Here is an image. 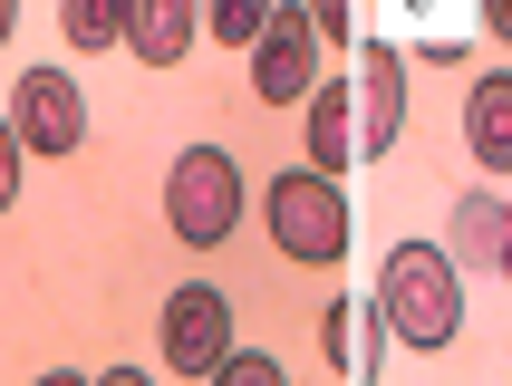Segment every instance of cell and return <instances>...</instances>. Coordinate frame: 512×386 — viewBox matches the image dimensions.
I'll return each mask as SVG.
<instances>
[{
	"instance_id": "obj_4",
	"label": "cell",
	"mask_w": 512,
	"mask_h": 386,
	"mask_svg": "<svg viewBox=\"0 0 512 386\" xmlns=\"http://www.w3.org/2000/svg\"><path fill=\"white\" fill-rule=\"evenodd\" d=\"M10 136H20V155H78L87 145V97L68 68H20V87H10Z\"/></svg>"
},
{
	"instance_id": "obj_18",
	"label": "cell",
	"mask_w": 512,
	"mask_h": 386,
	"mask_svg": "<svg viewBox=\"0 0 512 386\" xmlns=\"http://www.w3.org/2000/svg\"><path fill=\"white\" fill-rule=\"evenodd\" d=\"M87 386H155L145 367H107V377H87Z\"/></svg>"
},
{
	"instance_id": "obj_20",
	"label": "cell",
	"mask_w": 512,
	"mask_h": 386,
	"mask_svg": "<svg viewBox=\"0 0 512 386\" xmlns=\"http://www.w3.org/2000/svg\"><path fill=\"white\" fill-rule=\"evenodd\" d=\"M484 29H493V39H512V0H493V10H484Z\"/></svg>"
},
{
	"instance_id": "obj_11",
	"label": "cell",
	"mask_w": 512,
	"mask_h": 386,
	"mask_svg": "<svg viewBox=\"0 0 512 386\" xmlns=\"http://www.w3.org/2000/svg\"><path fill=\"white\" fill-rule=\"evenodd\" d=\"M493 251H503V193H455V242H445V261L474 271Z\"/></svg>"
},
{
	"instance_id": "obj_9",
	"label": "cell",
	"mask_w": 512,
	"mask_h": 386,
	"mask_svg": "<svg viewBox=\"0 0 512 386\" xmlns=\"http://www.w3.org/2000/svg\"><path fill=\"white\" fill-rule=\"evenodd\" d=\"M464 155L484 174H512V68H484L464 87Z\"/></svg>"
},
{
	"instance_id": "obj_22",
	"label": "cell",
	"mask_w": 512,
	"mask_h": 386,
	"mask_svg": "<svg viewBox=\"0 0 512 386\" xmlns=\"http://www.w3.org/2000/svg\"><path fill=\"white\" fill-rule=\"evenodd\" d=\"M10 29H20V10H10V0H0V39H10Z\"/></svg>"
},
{
	"instance_id": "obj_7",
	"label": "cell",
	"mask_w": 512,
	"mask_h": 386,
	"mask_svg": "<svg viewBox=\"0 0 512 386\" xmlns=\"http://www.w3.org/2000/svg\"><path fill=\"white\" fill-rule=\"evenodd\" d=\"M406 136V49L397 39H358V165Z\"/></svg>"
},
{
	"instance_id": "obj_13",
	"label": "cell",
	"mask_w": 512,
	"mask_h": 386,
	"mask_svg": "<svg viewBox=\"0 0 512 386\" xmlns=\"http://www.w3.org/2000/svg\"><path fill=\"white\" fill-rule=\"evenodd\" d=\"M58 29H68L78 49H126V0H68Z\"/></svg>"
},
{
	"instance_id": "obj_2",
	"label": "cell",
	"mask_w": 512,
	"mask_h": 386,
	"mask_svg": "<svg viewBox=\"0 0 512 386\" xmlns=\"http://www.w3.org/2000/svg\"><path fill=\"white\" fill-rule=\"evenodd\" d=\"M242 203H252V184H242V155L232 145H184L165 174V232L184 251H223L232 232H242Z\"/></svg>"
},
{
	"instance_id": "obj_10",
	"label": "cell",
	"mask_w": 512,
	"mask_h": 386,
	"mask_svg": "<svg viewBox=\"0 0 512 386\" xmlns=\"http://www.w3.org/2000/svg\"><path fill=\"white\" fill-rule=\"evenodd\" d=\"M194 29H203V10H184V0H136L126 10V49L145 68H174V58L194 49Z\"/></svg>"
},
{
	"instance_id": "obj_21",
	"label": "cell",
	"mask_w": 512,
	"mask_h": 386,
	"mask_svg": "<svg viewBox=\"0 0 512 386\" xmlns=\"http://www.w3.org/2000/svg\"><path fill=\"white\" fill-rule=\"evenodd\" d=\"M29 386H87V377H78V367H49V377H29Z\"/></svg>"
},
{
	"instance_id": "obj_14",
	"label": "cell",
	"mask_w": 512,
	"mask_h": 386,
	"mask_svg": "<svg viewBox=\"0 0 512 386\" xmlns=\"http://www.w3.org/2000/svg\"><path fill=\"white\" fill-rule=\"evenodd\" d=\"M281 0H223V10H203V29L223 39V49H261V29H271Z\"/></svg>"
},
{
	"instance_id": "obj_15",
	"label": "cell",
	"mask_w": 512,
	"mask_h": 386,
	"mask_svg": "<svg viewBox=\"0 0 512 386\" xmlns=\"http://www.w3.org/2000/svg\"><path fill=\"white\" fill-rule=\"evenodd\" d=\"M203 386H290V367H281V358H261V348H232V358L213 367Z\"/></svg>"
},
{
	"instance_id": "obj_5",
	"label": "cell",
	"mask_w": 512,
	"mask_h": 386,
	"mask_svg": "<svg viewBox=\"0 0 512 386\" xmlns=\"http://www.w3.org/2000/svg\"><path fill=\"white\" fill-rule=\"evenodd\" d=\"M155 348H165L174 377H213V367L232 358V300L213 290V280H184L165 300V329H155Z\"/></svg>"
},
{
	"instance_id": "obj_19",
	"label": "cell",
	"mask_w": 512,
	"mask_h": 386,
	"mask_svg": "<svg viewBox=\"0 0 512 386\" xmlns=\"http://www.w3.org/2000/svg\"><path fill=\"white\" fill-rule=\"evenodd\" d=\"M493 271L512 280V193H503V251H493Z\"/></svg>"
},
{
	"instance_id": "obj_3",
	"label": "cell",
	"mask_w": 512,
	"mask_h": 386,
	"mask_svg": "<svg viewBox=\"0 0 512 386\" xmlns=\"http://www.w3.org/2000/svg\"><path fill=\"white\" fill-rule=\"evenodd\" d=\"M261 213H271V242H281V261H310V271H329L348 251V193L329 184V174L290 165L281 184L261 193Z\"/></svg>"
},
{
	"instance_id": "obj_16",
	"label": "cell",
	"mask_w": 512,
	"mask_h": 386,
	"mask_svg": "<svg viewBox=\"0 0 512 386\" xmlns=\"http://www.w3.org/2000/svg\"><path fill=\"white\" fill-rule=\"evenodd\" d=\"M300 10H310V39H319V49L358 39V10H348V0H300Z\"/></svg>"
},
{
	"instance_id": "obj_8",
	"label": "cell",
	"mask_w": 512,
	"mask_h": 386,
	"mask_svg": "<svg viewBox=\"0 0 512 386\" xmlns=\"http://www.w3.org/2000/svg\"><path fill=\"white\" fill-rule=\"evenodd\" d=\"M300 126H310V155H300V165L339 184V174L358 165V87H348V78H319L310 107H300Z\"/></svg>"
},
{
	"instance_id": "obj_1",
	"label": "cell",
	"mask_w": 512,
	"mask_h": 386,
	"mask_svg": "<svg viewBox=\"0 0 512 386\" xmlns=\"http://www.w3.org/2000/svg\"><path fill=\"white\" fill-rule=\"evenodd\" d=\"M397 348H455L464 338V271L445 261V242H397L387 280L368 290Z\"/></svg>"
},
{
	"instance_id": "obj_6",
	"label": "cell",
	"mask_w": 512,
	"mask_h": 386,
	"mask_svg": "<svg viewBox=\"0 0 512 386\" xmlns=\"http://www.w3.org/2000/svg\"><path fill=\"white\" fill-rule=\"evenodd\" d=\"M310 87H319L310 10H300V0H281V10H271V29H261V49H252V97H261V107H310Z\"/></svg>"
},
{
	"instance_id": "obj_12",
	"label": "cell",
	"mask_w": 512,
	"mask_h": 386,
	"mask_svg": "<svg viewBox=\"0 0 512 386\" xmlns=\"http://www.w3.org/2000/svg\"><path fill=\"white\" fill-rule=\"evenodd\" d=\"M368 319H377L368 300H329V329H319V338H329V367H339V377H358V386H368V348H358V338H368Z\"/></svg>"
},
{
	"instance_id": "obj_17",
	"label": "cell",
	"mask_w": 512,
	"mask_h": 386,
	"mask_svg": "<svg viewBox=\"0 0 512 386\" xmlns=\"http://www.w3.org/2000/svg\"><path fill=\"white\" fill-rule=\"evenodd\" d=\"M20 203V136H10V116H0V213Z\"/></svg>"
}]
</instances>
